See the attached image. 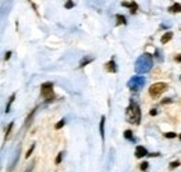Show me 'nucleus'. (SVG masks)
<instances>
[{
    "mask_svg": "<svg viewBox=\"0 0 181 172\" xmlns=\"http://www.w3.org/2000/svg\"><path fill=\"white\" fill-rule=\"evenodd\" d=\"M170 103H173V99H170V97H166L162 100V104H170Z\"/></svg>",
    "mask_w": 181,
    "mask_h": 172,
    "instance_id": "b1692460",
    "label": "nucleus"
},
{
    "mask_svg": "<svg viewBox=\"0 0 181 172\" xmlns=\"http://www.w3.org/2000/svg\"><path fill=\"white\" fill-rule=\"evenodd\" d=\"M177 167H180V161H173L169 165V170H174V168H177Z\"/></svg>",
    "mask_w": 181,
    "mask_h": 172,
    "instance_id": "412c9836",
    "label": "nucleus"
},
{
    "mask_svg": "<svg viewBox=\"0 0 181 172\" xmlns=\"http://www.w3.org/2000/svg\"><path fill=\"white\" fill-rule=\"evenodd\" d=\"M145 82H146V79H145V76H139V75H136V76H132L131 79H130L128 82H127V86L130 88V90H139V89H142V86L145 85Z\"/></svg>",
    "mask_w": 181,
    "mask_h": 172,
    "instance_id": "39448f33",
    "label": "nucleus"
},
{
    "mask_svg": "<svg viewBox=\"0 0 181 172\" xmlns=\"http://www.w3.org/2000/svg\"><path fill=\"white\" fill-rule=\"evenodd\" d=\"M74 6H75V3H74V2H66L64 7H66V8H73Z\"/></svg>",
    "mask_w": 181,
    "mask_h": 172,
    "instance_id": "393cba45",
    "label": "nucleus"
},
{
    "mask_svg": "<svg viewBox=\"0 0 181 172\" xmlns=\"http://www.w3.org/2000/svg\"><path fill=\"white\" fill-rule=\"evenodd\" d=\"M160 153H149L148 154V157H159Z\"/></svg>",
    "mask_w": 181,
    "mask_h": 172,
    "instance_id": "cd10ccee",
    "label": "nucleus"
},
{
    "mask_svg": "<svg viewBox=\"0 0 181 172\" xmlns=\"http://www.w3.org/2000/svg\"><path fill=\"white\" fill-rule=\"evenodd\" d=\"M156 114H158V111H156V108H152V110H150V111H149V115H152V117H155Z\"/></svg>",
    "mask_w": 181,
    "mask_h": 172,
    "instance_id": "bb28decb",
    "label": "nucleus"
},
{
    "mask_svg": "<svg viewBox=\"0 0 181 172\" xmlns=\"http://www.w3.org/2000/svg\"><path fill=\"white\" fill-rule=\"evenodd\" d=\"M93 61V57H85V58H82L81 60V63H79V68H84L87 64H89Z\"/></svg>",
    "mask_w": 181,
    "mask_h": 172,
    "instance_id": "2eb2a0df",
    "label": "nucleus"
},
{
    "mask_svg": "<svg viewBox=\"0 0 181 172\" xmlns=\"http://www.w3.org/2000/svg\"><path fill=\"white\" fill-rule=\"evenodd\" d=\"M124 138L127 139V140H131V142H134L135 139H134V136H132V132L130 129H127V130H124Z\"/></svg>",
    "mask_w": 181,
    "mask_h": 172,
    "instance_id": "dca6fc26",
    "label": "nucleus"
},
{
    "mask_svg": "<svg viewBox=\"0 0 181 172\" xmlns=\"http://www.w3.org/2000/svg\"><path fill=\"white\" fill-rule=\"evenodd\" d=\"M148 150L145 149L144 146H136V149H135V157L136 158H142V157H145V156H148Z\"/></svg>",
    "mask_w": 181,
    "mask_h": 172,
    "instance_id": "0eeeda50",
    "label": "nucleus"
},
{
    "mask_svg": "<svg viewBox=\"0 0 181 172\" xmlns=\"http://www.w3.org/2000/svg\"><path fill=\"white\" fill-rule=\"evenodd\" d=\"M171 38H173V32H166V34L162 36V39H160V40H162V43L164 44V43L170 42V40H171Z\"/></svg>",
    "mask_w": 181,
    "mask_h": 172,
    "instance_id": "4468645a",
    "label": "nucleus"
},
{
    "mask_svg": "<svg viewBox=\"0 0 181 172\" xmlns=\"http://www.w3.org/2000/svg\"><path fill=\"white\" fill-rule=\"evenodd\" d=\"M148 167H149L148 161H144V162H141V165H139V170H141L142 172H145V171L148 170Z\"/></svg>",
    "mask_w": 181,
    "mask_h": 172,
    "instance_id": "6ab92c4d",
    "label": "nucleus"
},
{
    "mask_svg": "<svg viewBox=\"0 0 181 172\" xmlns=\"http://www.w3.org/2000/svg\"><path fill=\"white\" fill-rule=\"evenodd\" d=\"M174 60H176L177 63H181V54H177V56H176V58H174Z\"/></svg>",
    "mask_w": 181,
    "mask_h": 172,
    "instance_id": "c85d7f7f",
    "label": "nucleus"
},
{
    "mask_svg": "<svg viewBox=\"0 0 181 172\" xmlns=\"http://www.w3.org/2000/svg\"><path fill=\"white\" fill-rule=\"evenodd\" d=\"M164 138L166 139H174V138H177V133L176 132H167V133H164Z\"/></svg>",
    "mask_w": 181,
    "mask_h": 172,
    "instance_id": "aec40b11",
    "label": "nucleus"
},
{
    "mask_svg": "<svg viewBox=\"0 0 181 172\" xmlns=\"http://www.w3.org/2000/svg\"><path fill=\"white\" fill-rule=\"evenodd\" d=\"M105 68L107 72H117V65H116V61H114V57H112V60L109 63L105 64Z\"/></svg>",
    "mask_w": 181,
    "mask_h": 172,
    "instance_id": "423d86ee",
    "label": "nucleus"
},
{
    "mask_svg": "<svg viewBox=\"0 0 181 172\" xmlns=\"http://www.w3.org/2000/svg\"><path fill=\"white\" fill-rule=\"evenodd\" d=\"M179 138H180V140H181V135H180V136H179Z\"/></svg>",
    "mask_w": 181,
    "mask_h": 172,
    "instance_id": "c756f323",
    "label": "nucleus"
},
{
    "mask_svg": "<svg viewBox=\"0 0 181 172\" xmlns=\"http://www.w3.org/2000/svg\"><path fill=\"white\" fill-rule=\"evenodd\" d=\"M180 78H181V76H180Z\"/></svg>",
    "mask_w": 181,
    "mask_h": 172,
    "instance_id": "7c9ffc66",
    "label": "nucleus"
},
{
    "mask_svg": "<svg viewBox=\"0 0 181 172\" xmlns=\"http://www.w3.org/2000/svg\"><path fill=\"white\" fill-rule=\"evenodd\" d=\"M36 110L38 107H35L34 110H31V112H29V115L26 117V120H25V126L28 128L29 125H31V122H32V118H34V115H35V112H36Z\"/></svg>",
    "mask_w": 181,
    "mask_h": 172,
    "instance_id": "9d476101",
    "label": "nucleus"
},
{
    "mask_svg": "<svg viewBox=\"0 0 181 172\" xmlns=\"http://www.w3.org/2000/svg\"><path fill=\"white\" fill-rule=\"evenodd\" d=\"M11 54H13V53H11V52H7V53H6V56H4V60H6V61H7V60H10Z\"/></svg>",
    "mask_w": 181,
    "mask_h": 172,
    "instance_id": "a878e982",
    "label": "nucleus"
},
{
    "mask_svg": "<svg viewBox=\"0 0 181 172\" xmlns=\"http://www.w3.org/2000/svg\"><path fill=\"white\" fill-rule=\"evenodd\" d=\"M34 149H35V144H32V146L29 147V150L26 151V154H25V157H26V158H29V156H31V154H32V151H34Z\"/></svg>",
    "mask_w": 181,
    "mask_h": 172,
    "instance_id": "5701e85b",
    "label": "nucleus"
},
{
    "mask_svg": "<svg viewBox=\"0 0 181 172\" xmlns=\"http://www.w3.org/2000/svg\"><path fill=\"white\" fill-rule=\"evenodd\" d=\"M167 89H169L167 84H164V82H156V84H153L149 88V94H150V97H153V99H158L160 94H163Z\"/></svg>",
    "mask_w": 181,
    "mask_h": 172,
    "instance_id": "7ed1b4c3",
    "label": "nucleus"
},
{
    "mask_svg": "<svg viewBox=\"0 0 181 172\" xmlns=\"http://www.w3.org/2000/svg\"><path fill=\"white\" fill-rule=\"evenodd\" d=\"M121 6H123V7H128L130 10H131L132 14H135L136 11H138V3H136V2H131V3L123 2V3H121Z\"/></svg>",
    "mask_w": 181,
    "mask_h": 172,
    "instance_id": "6e6552de",
    "label": "nucleus"
},
{
    "mask_svg": "<svg viewBox=\"0 0 181 172\" xmlns=\"http://www.w3.org/2000/svg\"><path fill=\"white\" fill-rule=\"evenodd\" d=\"M126 115L128 122L134 124V125H138L141 122V108H139V106L135 102L130 103V106L126 110Z\"/></svg>",
    "mask_w": 181,
    "mask_h": 172,
    "instance_id": "f03ea898",
    "label": "nucleus"
},
{
    "mask_svg": "<svg viewBox=\"0 0 181 172\" xmlns=\"http://www.w3.org/2000/svg\"><path fill=\"white\" fill-rule=\"evenodd\" d=\"M13 126H14V122H10V124H8L7 129H6V140H7V138H8V136H10L11 130H13Z\"/></svg>",
    "mask_w": 181,
    "mask_h": 172,
    "instance_id": "f3484780",
    "label": "nucleus"
},
{
    "mask_svg": "<svg viewBox=\"0 0 181 172\" xmlns=\"http://www.w3.org/2000/svg\"><path fill=\"white\" fill-rule=\"evenodd\" d=\"M40 96L45 97V102L50 103L55 100V94H53V84L52 82H45L40 86Z\"/></svg>",
    "mask_w": 181,
    "mask_h": 172,
    "instance_id": "20e7f679",
    "label": "nucleus"
},
{
    "mask_svg": "<svg viewBox=\"0 0 181 172\" xmlns=\"http://www.w3.org/2000/svg\"><path fill=\"white\" fill-rule=\"evenodd\" d=\"M169 11L170 13H181V4L180 3H174L173 6L169 7Z\"/></svg>",
    "mask_w": 181,
    "mask_h": 172,
    "instance_id": "ddd939ff",
    "label": "nucleus"
},
{
    "mask_svg": "<svg viewBox=\"0 0 181 172\" xmlns=\"http://www.w3.org/2000/svg\"><path fill=\"white\" fill-rule=\"evenodd\" d=\"M63 154H64L63 151H60V153L57 154V157H56V161H55L56 164H60V162H61V160H63Z\"/></svg>",
    "mask_w": 181,
    "mask_h": 172,
    "instance_id": "4be33fe9",
    "label": "nucleus"
},
{
    "mask_svg": "<svg viewBox=\"0 0 181 172\" xmlns=\"http://www.w3.org/2000/svg\"><path fill=\"white\" fill-rule=\"evenodd\" d=\"M116 24L117 25H127V18L124 16H121V14H117L116 16Z\"/></svg>",
    "mask_w": 181,
    "mask_h": 172,
    "instance_id": "9b49d317",
    "label": "nucleus"
},
{
    "mask_svg": "<svg viewBox=\"0 0 181 172\" xmlns=\"http://www.w3.org/2000/svg\"><path fill=\"white\" fill-rule=\"evenodd\" d=\"M153 65V56L149 53H144L141 54L135 61V72L136 74H146L152 70Z\"/></svg>",
    "mask_w": 181,
    "mask_h": 172,
    "instance_id": "f257e3e1",
    "label": "nucleus"
},
{
    "mask_svg": "<svg viewBox=\"0 0 181 172\" xmlns=\"http://www.w3.org/2000/svg\"><path fill=\"white\" fill-rule=\"evenodd\" d=\"M14 100H16V93H13L10 97H8V102H7V104H6V112H10L11 104L14 103Z\"/></svg>",
    "mask_w": 181,
    "mask_h": 172,
    "instance_id": "f8f14e48",
    "label": "nucleus"
},
{
    "mask_svg": "<svg viewBox=\"0 0 181 172\" xmlns=\"http://www.w3.org/2000/svg\"><path fill=\"white\" fill-rule=\"evenodd\" d=\"M105 122H106V117L102 115V117H100V125H99L100 138H102V140H105Z\"/></svg>",
    "mask_w": 181,
    "mask_h": 172,
    "instance_id": "1a4fd4ad",
    "label": "nucleus"
},
{
    "mask_svg": "<svg viewBox=\"0 0 181 172\" xmlns=\"http://www.w3.org/2000/svg\"><path fill=\"white\" fill-rule=\"evenodd\" d=\"M64 125H66V120H60V121H59V122L55 125V129H61Z\"/></svg>",
    "mask_w": 181,
    "mask_h": 172,
    "instance_id": "a211bd4d",
    "label": "nucleus"
}]
</instances>
